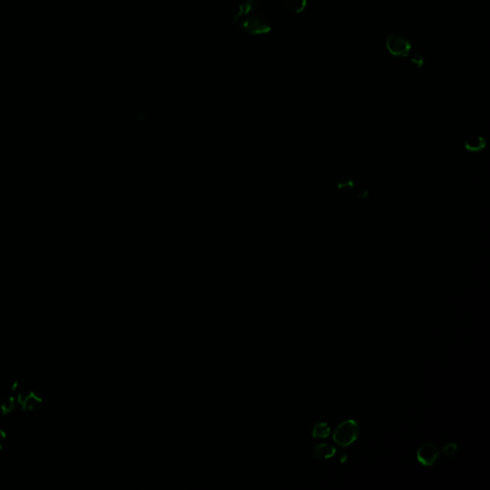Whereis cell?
Segmentation results:
<instances>
[{
  "label": "cell",
  "mask_w": 490,
  "mask_h": 490,
  "mask_svg": "<svg viewBox=\"0 0 490 490\" xmlns=\"http://www.w3.org/2000/svg\"><path fill=\"white\" fill-rule=\"evenodd\" d=\"M234 24L251 36L265 35L271 25L260 11L259 0H241L233 18Z\"/></svg>",
  "instance_id": "6da1fadb"
},
{
  "label": "cell",
  "mask_w": 490,
  "mask_h": 490,
  "mask_svg": "<svg viewBox=\"0 0 490 490\" xmlns=\"http://www.w3.org/2000/svg\"><path fill=\"white\" fill-rule=\"evenodd\" d=\"M359 435V425L354 419H347L341 422L333 433V440L342 447H348L354 443Z\"/></svg>",
  "instance_id": "7a4b0ae2"
},
{
  "label": "cell",
  "mask_w": 490,
  "mask_h": 490,
  "mask_svg": "<svg viewBox=\"0 0 490 490\" xmlns=\"http://www.w3.org/2000/svg\"><path fill=\"white\" fill-rule=\"evenodd\" d=\"M387 49L393 56L406 57L411 52L410 41L400 34H392L386 42Z\"/></svg>",
  "instance_id": "3957f363"
},
{
  "label": "cell",
  "mask_w": 490,
  "mask_h": 490,
  "mask_svg": "<svg viewBox=\"0 0 490 490\" xmlns=\"http://www.w3.org/2000/svg\"><path fill=\"white\" fill-rule=\"evenodd\" d=\"M439 457V450L434 443H425L417 451V459L424 466H432L436 464Z\"/></svg>",
  "instance_id": "277c9868"
},
{
  "label": "cell",
  "mask_w": 490,
  "mask_h": 490,
  "mask_svg": "<svg viewBox=\"0 0 490 490\" xmlns=\"http://www.w3.org/2000/svg\"><path fill=\"white\" fill-rule=\"evenodd\" d=\"M20 397L21 398H19L18 400L25 410H35V409L39 407V405L42 402L41 398L38 397L34 392H30V393H27V394H21Z\"/></svg>",
  "instance_id": "5b68a950"
},
{
  "label": "cell",
  "mask_w": 490,
  "mask_h": 490,
  "mask_svg": "<svg viewBox=\"0 0 490 490\" xmlns=\"http://www.w3.org/2000/svg\"><path fill=\"white\" fill-rule=\"evenodd\" d=\"M336 452V448L333 446H329L327 443H322L315 446L313 449V457L317 460H326L332 458Z\"/></svg>",
  "instance_id": "8992f818"
},
{
  "label": "cell",
  "mask_w": 490,
  "mask_h": 490,
  "mask_svg": "<svg viewBox=\"0 0 490 490\" xmlns=\"http://www.w3.org/2000/svg\"><path fill=\"white\" fill-rule=\"evenodd\" d=\"M285 8L295 14H300L305 9L307 0H283Z\"/></svg>",
  "instance_id": "52a82bcc"
},
{
  "label": "cell",
  "mask_w": 490,
  "mask_h": 490,
  "mask_svg": "<svg viewBox=\"0 0 490 490\" xmlns=\"http://www.w3.org/2000/svg\"><path fill=\"white\" fill-rule=\"evenodd\" d=\"M330 435V427L326 422L315 424L312 430V437L315 438H327Z\"/></svg>",
  "instance_id": "ba28073f"
},
{
  "label": "cell",
  "mask_w": 490,
  "mask_h": 490,
  "mask_svg": "<svg viewBox=\"0 0 490 490\" xmlns=\"http://www.w3.org/2000/svg\"><path fill=\"white\" fill-rule=\"evenodd\" d=\"M15 407H16L15 399L13 397H8L5 400L2 401L0 409H1V412L3 413V415H7V414L11 413L12 411H14Z\"/></svg>",
  "instance_id": "9c48e42d"
},
{
  "label": "cell",
  "mask_w": 490,
  "mask_h": 490,
  "mask_svg": "<svg viewBox=\"0 0 490 490\" xmlns=\"http://www.w3.org/2000/svg\"><path fill=\"white\" fill-rule=\"evenodd\" d=\"M410 55L411 62L413 63H415L418 67H421L423 65V63H424V59H423V56L419 52H417V51H413V52H410L409 53Z\"/></svg>",
  "instance_id": "30bf717a"
},
{
  "label": "cell",
  "mask_w": 490,
  "mask_h": 490,
  "mask_svg": "<svg viewBox=\"0 0 490 490\" xmlns=\"http://www.w3.org/2000/svg\"><path fill=\"white\" fill-rule=\"evenodd\" d=\"M457 446L454 444V443H448L446 444L443 448H442V451L444 454L447 455V456H450V455L454 454L457 450Z\"/></svg>",
  "instance_id": "8fae6325"
},
{
  "label": "cell",
  "mask_w": 490,
  "mask_h": 490,
  "mask_svg": "<svg viewBox=\"0 0 490 490\" xmlns=\"http://www.w3.org/2000/svg\"><path fill=\"white\" fill-rule=\"evenodd\" d=\"M5 441H6V435L5 433L0 429V449L3 447V446L5 444Z\"/></svg>",
  "instance_id": "7c38bea8"
}]
</instances>
